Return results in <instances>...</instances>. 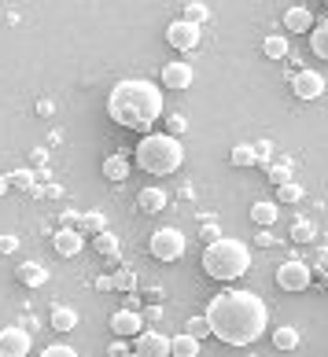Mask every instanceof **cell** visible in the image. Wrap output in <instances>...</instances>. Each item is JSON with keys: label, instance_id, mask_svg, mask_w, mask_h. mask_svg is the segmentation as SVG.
Returning a JSON list of instances; mask_svg holds the SVG:
<instances>
[{"label": "cell", "instance_id": "6da1fadb", "mask_svg": "<svg viewBox=\"0 0 328 357\" xmlns=\"http://www.w3.org/2000/svg\"><path fill=\"white\" fill-rule=\"evenodd\" d=\"M207 324L225 347H251L258 335H266L269 306L255 291H221L207 302Z\"/></svg>", "mask_w": 328, "mask_h": 357}, {"label": "cell", "instance_id": "7a4b0ae2", "mask_svg": "<svg viewBox=\"0 0 328 357\" xmlns=\"http://www.w3.org/2000/svg\"><path fill=\"white\" fill-rule=\"evenodd\" d=\"M107 114L118 126L137 129L148 137V129L163 118V89L148 77H126L118 82L107 96Z\"/></svg>", "mask_w": 328, "mask_h": 357}, {"label": "cell", "instance_id": "3957f363", "mask_svg": "<svg viewBox=\"0 0 328 357\" xmlns=\"http://www.w3.org/2000/svg\"><path fill=\"white\" fill-rule=\"evenodd\" d=\"M185 162V148H181L177 137L170 133H148L140 144H137V166L144 174H155V177H166L181 169Z\"/></svg>", "mask_w": 328, "mask_h": 357}, {"label": "cell", "instance_id": "277c9868", "mask_svg": "<svg viewBox=\"0 0 328 357\" xmlns=\"http://www.w3.org/2000/svg\"><path fill=\"white\" fill-rule=\"evenodd\" d=\"M247 269H251V250L240 240L221 236L218 243H211L203 250V273L214 276V280H240Z\"/></svg>", "mask_w": 328, "mask_h": 357}, {"label": "cell", "instance_id": "5b68a950", "mask_svg": "<svg viewBox=\"0 0 328 357\" xmlns=\"http://www.w3.org/2000/svg\"><path fill=\"white\" fill-rule=\"evenodd\" d=\"M148 250L159 261H181L185 258V236L177 229H155L151 240H148Z\"/></svg>", "mask_w": 328, "mask_h": 357}, {"label": "cell", "instance_id": "8992f818", "mask_svg": "<svg viewBox=\"0 0 328 357\" xmlns=\"http://www.w3.org/2000/svg\"><path fill=\"white\" fill-rule=\"evenodd\" d=\"M310 280H313V273H310L306 261H299V258L284 261V266L277 269V287L281 291H306Z\"/></svg>", "mask_w": 328, "mask_h": 357}, {"label": "cell", "instance_id": "52a82bcc", "mask_svg": "<svg viewBox=\"0 0 328 357\" xmlns=\"http://www.w3.org/2000/svg\"><path fill=\"white\" fill-rule=\"evenodd\" d=\"M33 347V335L26 328H0V357H26Z\"/></svg>", "mask_w": 328, "mask_h": 357}, {"label": "cell", "instance_id": "ba28073f", "mask_svg": "<svg viewBox=\"0 0 328 357\" xmlns=\"http://www.w3.org/2000/svg\"><path fill=\"white\" fill-rule=\"evenodd\" d=\"M166 41L174 45L177 52H192L195 45H200V26H195V22H185V19L170 22V26H166Z\"/></svg>", "mask_w": 328, "mask_h": 357}, {"label": "cell", "instance_id": "9c48e42d", "mask_svg": "<svg viewBox=\"0 0 328 357\" xmlns=\"http://www.w3.org/2000/svg\"><path fill=\"white\" fill-rule=\"evenodd\" d=\"M292 92H295V100H318V96H325V77L318 74V70H295V77H292Z\"/></svg>", "mask_w": 328, "mask_h": 357}, {"label": "cell", "instance_id": "30bf717a", "mask_svg": "<svg viewBox=\"0 0 328 357\" xmlns=\"http://www.w3.org/2000/svg\"><path fill=\"white\" fill-rule=\"evenodd\" d=\"M133 357H170V339L163 332H140L133 339Z\"/></svg>", "mask_w": 328, "mask_h": 357}, {"label": "cell", "instance_id": "8fae6325", "mask_svg": "<svg viewBox=\"0 0 328 357\" xmlns=\"http://www.w3.org/2000/svg\"><path fill=\"white\" fill-rule=\"evenodd\" d=\"M111 332L118 335V339H126V335H140L144 332V317L137 313V310H118V313H111Z\"/></svg>", "mask_w": 328, "mask_h": 357}, {"label": "cell", "instance_id": "7c38bea8", "mask_svg": "<svg viewBox=\"0 0 328 357\" xmlns=\"http://www.w3.org/2000/svg\"><path fill=\"white\" fill-rule=\"evenodd\" d=\"M52 247H56V255H63V258H74L77 250L85 247V236L77 232V229H59L56 236H52Z\"/></svg>", "mask_w": 328, "mask_h": 357}, {"label": "cell", "instance_id": "4fadbf2b", "mask_svg": "<svg viewBox=\"0 0 328 357\" xmlns=\"http://www.w3.org/2000/svg\"><path fill=\"white\" fill-rule=\"evenodd\" d=\"M163 85L166 89H188L192 85V63H166L163 67Z\"/></svg>", "mask_w": 328, "mask_h": 357}, {"label": "cell", "instance_id": "5bb4252c", "mask_svg": "<svg viewBox=\"0 0 328 357\" xmlns=\"http://www.w3.org/2000/svg\"><path fill=\"white\" fill-rule=\"evenodd\" d=\"M284 26H288V30H295V33H310L318 22H313V11L310 8L299 4V8H288L284 11Z\"/></svg>", "mask_w": 328, "mask_h": 357}, {"label": "cell", "instance_id": "9a60e30c", "mask_svg": "<svg viewBox=\"0 0 328 357\" xmlns=\"http://www.w3.org/2000/svg\"><path fill=\"white\" fill-rule=\"evenodd\" d=\"M15 276H19V284H26V287H45L48 284V269L41 266V261H22V266L15 269Z\"/></svg>", "mask_w": 328, "mask_h": 357}, {"label": "cell", "instance_id": "2e32d148", "mask_svg": "<svg viewBox=\"0 0 328 357\" xmlns=\"http://www.w3.org/2000/svg\"><path fill=\"white\" fill-rule=\"evenodd\" d=\"M166 192L163 188H155V184H148V188H144L140 195H137V206L144 210V214H159V210H166Z\"/></svg>", "mask_w": 328, "mask_h": 357}, {"label": "cell", "instance_id": "e0dca14e", "mask_svg": "<svg viewBox=\"0 0 328 357\" xmlns=\"http://www.w3.org/2000/svg\"><path fill=\"white\" fill-rule=\"evenodd\" d=\"M170 357H200V339H192L188 332H181L170 339Z\"/></svg>", "mask_w": 328, "mask_h": 357}, {"label": "cell", "instance_id": "ac0fdd59", "mask_svg": "<svg viewBox=\"0 0 328 357\" xmlns=\"http://www.w3.org/2000/svg\"><path fill=\"white\" fill-rule=\"evenodd\" d=\"M281 218V206L277 203H266V199H258L255 206H251V221L258 225V229H269L273 221Z\"/></svg>", "mask_w": 328, "mask_h": 357}, {"label": "cell", "instance_id": "d6986e66", "mask_svg": "<svg viewBox=\"0 0 328 357\" xmlns=\"http://www.w3.org/2000/svg\"><path fill=\"white\" fill-rule=\"evenodd\" d=\"M103 177H107L111 184L126 181L129 177V162H126L122 155H107V158H103Z\"/></svg>", "mask_w": 328, "mask_h": 357}, {"label": "cell", "instance_id": "ffe728a7", "mask_svg": "<svg viewBox=\"0 0 328 357\" xmlns=\"http://www.w3.org/2000/svg\"><path fill=\"white\" fill-rule=\"evenodd\" d=\"M310 48H313V56H318V59H328V19L310 30Z\"/></svg>", "mask_w": 328, "mask_h": 357}, {"label": "cell", "instance_id": "44dd1931", "mask_svg": "<svg viewBox=\"0 0 328 357\" xmlns=\"http://www.w3.org/2000/svg\"><path fill=\"white\" fill-rule=\"evenodd\" d=\"M52 328H56V332H74V328H77V313L70 306H56V310H52Z\"/></svg>", "mask_w": 328, "mask_h": 357}, {"label": "cell", "instance_id": "7402d4cb", "mask_svg": "<svg viewBox=\"0 0 328 357\" xmlns=\"http://www.w3.org/2000/svg\"><path fill=\"white\" fill-rule=\"evenodd\" d=\"M299 339H303V335H299L292 324H284V328H277V332H273V347H277V350H295Z\"/></svg>", "mask_w": 328, "mask_h": 357}, {"label": "cell", "instance_id": "603a6c76", "mask_svg": "<svg viewBox=\"0 0 328 357\" xmlns=\"http://www.w3.org/2000/svg\"><path fill=\"white\" fill-rule=\"evenodd\" d=\"M77 232H89V236H100V232H107V221H103V214L100 210H89V214H82V229Z\"/></svg>", "mask_w": 328, "mask_h": 357}, {"label": "cell", "instance_id": "cb8c5ba5", "mask_svg": "<svg viewBox=\"0 0 328 357\" xmlns=\"http://www.w3.org/2000/svg\"><path fill=\"white\" fill-rule=\"evenodd\" d=\"M232 166H258V155H255V144H236L232 155H229Z\"/></svg>", "mask_w": 328, "mask_h": 357}, {"label": "cell", "instance_id": "d4e9b609", "mask_svg": "<svg viewBox=\"0 0 328 357\" xmlns=\"http://www.w3.org/2000/svg\"><path fill=\"white\" fill-rule=\"evenodd\" d=\"M93 247L100 250L103 258H118V247H122V243H118L114 232H100V236H93Z\"/></svg>", "mask_w": 328, "mask_h": 357}, {"label": "cell", "instance_id": "484cf974", "mask_svg": "<svg viewBox=\"0 0 328 357\" xmlns=\"http://www.w3.org/2000/svg\"><path fill=\"white\" fill-rule=\"evenodd\" d=\"M262 52H266L269 59H284V56H288V37H281V33H269L266 41H262Z\"/></svg>", "mask_w": 328, "mask_h": 357}, {"label": "cell", "instance_id": "4316f807", "mask_svg": "<svg viewBox=\"0 0 328 357\" xmlns=\"http://www.w3.org/2000/svg\"><path fill=\"white\" fill-rule=\"evenodd\" d=\"M266 174H269V184H277V188H284V184L295 181V177H292V166H288V162H273Z\"/></svg>", "mask_w": 328, "mask_h": 357}, {"label": "cell", "instance_id": "83f0119b", "mask_svg": "<svg viewBox=\"0 0 328 357\" xmlns=\"http://www.w3.org/2000/svg\"><path fill=\"white\" fill-rule=\"evenodd\" d=\"M111 280H114V291H137V273L133 269H118Z\"/></svg>", "mask_w": 328, "mask_h": 357}, {"label": "cell", "instance_id": "f1b7e54d", "mask_svg": "<svg viewBox=\"0 0 328 357\" xmlns=\"http://www.w3.org/2000/svg\"><path fill=\"white\" fill-rule=\"evenodd\" d=\"M299 199H303V188H299V184L292 181V184H284V188H277V199H273V203H299Z\"/></svg>", "mask_w": 328, "mask_h": 357}, {"label": "cell", "instance_id": "f546056e", "mask_svg": "<svg viewBox=\"0 0 328 357\" xmlns=\"http://www.w3.org/2000/svg\"><path fill=\"white\" fill-rule=\"evenodd\" d=\"M313 236H318V229H313L310 221H299V225H292V240H295V243H310Z\"/></svg>", "mask_w": 328, "mask_h": 357}, {"label": "cell", "instance_id": "4dcf8cb0", "mask_svg": "<svg viewBox=\"0 0 328 357\" xmlns=\"http://www.w3.org/2000/svg\"><path fill=\"white\" fill-rule=\"evenodd\" d=\"M207 15H211V11H207V4H195V0H192V4H185V22H195V26H200Z\"/></svg>", "mask_w": 328, "mask_h": 357}, {"label": "cell", "instance_id": "1f68e13d", "mask_svg": "<svg viewBox=\"0 0 328 357\" xmlns=\"http://www.w3.org/2000/svg\"><path fill=\"white\" fill-rule=\"evenodd\" d=\"M41 357H77V350L67 347V342H52V347L41 350Z\"/></svg>", "mask_w": 328, "mask_h": 357}, {"label": "cell", "instance_id": "d6a6232c", "mask_svg": "<svg viewBox=\"0 0 328 357\" xmlns=\"http://www.w3.org/2000/svg\"><path fill=\"white\" fill-rule=\"evenodd\" d=\"M207 332H211V324H207V317H192V321H188V335H192V339H203Z\"/></svg>", "mask_w": 328, "mask_h": 357}, {"label": "cell", "instance_id": "836d02e7", "mask_svg": "<svg viewBox=\"0 0 328 357\" xmlns=\"http://www.w3.org/2000/svg\"><path fill=\"white\" fill-rule=\"evenodd\" d=\"M218 240H221V229H218L214 221H203V243L211 247V243H218Z\"/></svg>", "mask_w": 328, "mask_h": 357}, {"label": "cell", "instance_id": "e575fe53", "mask_svg": "<svg viewBox=\"0 0 328 357\" xmlns=\"http://www.w3.org/2000/svg\"><path fill=\"white\" fill-rule=\"evenodd\" d=\"M255 155H258V166H266V169H269V155H273V144H269V140L255 144Z\"/></svg>", "mask_w": 328, "mask_h": 357}, {"label": "cell", "instance_id": "d590c367", "mask_svg": "<svg viewBox=\"0 0 328 357\" xmlns=\"http://www.w3.org/2000/svg\"><path fill=\"white\" fill-rule=\"evenodd\" d=\"M188 129V122H185V114H170V137H181Z\"/></svg>", "mask_w": 328, "mask_h": 357}, {"label": "cell", "instance_id": "8d00e7d4", "mask_svg": "<svg viewBox=\"0 0 328 357\" xmlns=\"http://www.w3.org/2000/svg\"><path fill=\"white\" fill-rule=\"evenodd\" d=\"M255 243H262V247H277V236H273L269 229H262V232L255 236Z\"/></svg>", "mask_w": 328, "mask_h": 357}, {"label": "cell", "instance_id": "74e56055", "mask_svg": "<svg viewBox=\"0 0 328 357\" xmlns=\"http://www.w3.org/2000/svg\"><path fill=\"white\" fill-rule=\"evenodd\" d=\"M15 247H19V240H15V236H0V255H11Z\"/></svg>", "mask_w": 328, "mask_h": 357}, {"label": "cell", "instance_id": "f35d334b", "mask_svg": "<svg viewBox=\"0 0 328 357\" xmlns=\"http://www.w3.org/2000/svg\"><path fill=\"white\" fill-rule=\"evenodd\" d=\"M11 181H15L19 188H26V192H30V184H33V177H30V174H11V177H8V184H11Z\"/></svg>", "mask_w": 328, "mask_h": 357}, {"label": "cell", "instance_id": "ab89813d", "mask_svg": "<svg viewBox=\"0 0 328 357\" xmlns=\"http://www.w3.org/2000/svg\"><path fill=\"white\" fill-rule=\"evenodd\" d=\"M107 354H111V357H129V350H126V342H122V339H114L111 347H107Z\"/></svg>", "mask_w": 328, "mask_h": 357}, {"label": "cell", "instance_id": "60d3db41", "mask_svg": "<svg viewBox=\"0 0 328 357\" xmlns=\"http://www.w3.org/2000/svg\"><path fill=\"white\" fill-rule=\"evenodd\" d=\"M96 287H100V291H114V280H111V276H100Z\"/></svg>", "mask_w": 328, "mask_h": 357}, {"label": "cell", "instance_id": "b9f144b4", "mask_svg": "<svg viewBox=\"0 0 328 357\" xmlns=\"http://www.w3.org/2000/svg\"><path fill=\"white\" fill-rule=\"evenodd\" d=\"M8 192V177H0V195H4Z\"/></svg>", "mask_w": 328, "mask_h": 357}, {"label": "cell", "instance_id": "7bdbcfd3", "mask_svg": "<svg viewBox=\"0 0 328 357\" xmlns=\"http://www.w3.org/2000/svg\"><path fill=\"white\" fill-rule=\"evenodd\" d=\"M325 284H328V273H325Z\"/></svg>", "mask_w": 328, "mask_h": 357}]
</instances>
